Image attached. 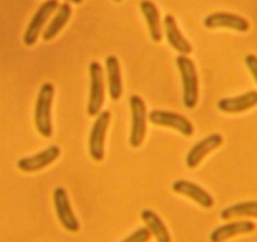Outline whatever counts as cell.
I'll return each instance as SVG.
<instances>
[{"label":"cell","mask_w":257,"mask_h":242,"mask_svg":"<svg viewBox=\"0 0 257 242\" xmlns=\"http://www.w3.org/2000/svg\"><path fill=\"white\" fill-rule=\"evenodd\" d=\"M128 101H130L133 120L128 143L133 148H139L147 135V106L144 100L138 95H133Z\"/></svg>","instance_id":"3957f363"},{"label":"cell","mask_w":257,"mask_h":242,"mask_svg":"<svg viewBox=\"0 0 257 242\" xmlns=\"http://www.w3.org/2000/svg\"><path fill=\"white\" fill-rule=\"evenodd\" d=\"M150 238H152L150 229L148 227H142V228H138L137 231L133 232L130 236H127L121 242H149Z\"/></svg>","instance_id":"44dd1931"},{"label":"cell","mask_w":257,"mask_h":242,"mask_svg":"<svg viewBox=\"0 0 257 242\" xmlns=\"http://www.w3.org/2000/svg\"><path fill=\"white\" fill-rule=\"evenodd\" d=\"M223 144V138L219 134H212L209 137L204 138L201 142L197 143L192 149L188 152L187 158H185V164L188 168L193 169V168L198 167L199 163L213 150L219 148Z\"/></svg>","instance_id":"8fae6325"},{"label":"cell","mask_w":257,"mask_h":242,"mask_svg":"<svg viewBox=\"0 0 257 242\" xmlns=\"http://www.w3.org/2000/svg\"><path fill=\"white\" fill-rule=\"evenodd\" d=\"M58 2L57 0H46L43 4L38 8V11L36 12V14L32 18L31 23L27 27V31L24 33L23 42L26 46L32 47L36 44V42L38 41L39 33L43 29L44 24L47 23L49 17L53 14L54 11L58 9Z\"/></svg>","instance_id":"52a82bcc"},{"label":"cell","mask_w":257,"mask_h":242,"mask_svg":"<svg viewBox=\"0 0 257 242\" xmlns=\"http://www.w3.org/2000/svg\"><path fill=\"white\" fill-rule=\"evenodd\" d=\"M257 105V91H248L241 96L221 98L217 102V107L224 113H239L249 110Z\"/></svg>","instance_id":"4fadbf2b"},{"label":"cell","mask_w":257,"mask_h":242,"mask_svg":"<svg viewBox=\"0 0 257 242\" xmlns=\"http://www.w3.org/2000/svg\"><path fill=\"white\" fill-rule=\"evenodd\" d=\"M149 121L158 127L172 128L184 137H192L194 133L193 124L185 116L165 110H153L149 113Z\"/></svg>","instance_id":"ba28073f"},{"label":"cell","mask_w":257,"mask_h":242,"mask_svg":"<svg viewBox=\"0 0 257 242\" xmlns=\"http://www.w3.org/2000/svg\"><path fill=\"white\" fill-rule=\"evenodd\" d=\"M71 14H72V9L68 3H63L58 7V12L54 16V18L52 19L51 23L48 24V27L46 28V31L43 32V41L49 42L59 33V32L63 29V27L67 24L68 19L71 18Z\"/></svg>","instance_id":"d6986e66"},{"label":"cell","mask_w":257,"mask_h":242,"mask_svg":"<svg viewBox=\"0 0 257 242\" xmlns=\"http://www.w3.org/2000/svg\"><path fill=\"white\" fill-rule=\"evenodd\" d=\"M173 191H174L175 193L182 194V196H185L188 197V198L193 199L196 203H198L199 206L203 207V208L206 209L212 208L214 204L213 197H212L206 189L199 187L198 184L189 182V180H175L174 183H173Z\"/></svg>","instance_id":"7c38bea8"},{"label":"cell","mask_w":257,"mask_h":242,"mask_svg":"<svg viewBox=\"0 0 257 242\" xmlns=\"http://www.w3.org/2000/svg\"><path fill=\"white\" fill-rule=\"evenodd\" d=\"M244 63H246L247 68H248L252 77L254 78V81L257 83V56H254V54H247L246 58H244Z\"/></svg>","instance_id":"7402d4cb"},{"label":"cell","mask_w":257,"mask_h":242,"mask_svg":"<svg viewBox=\"0 0 257 242\" xmlns=\"http://www.w3.org/2000/svg\"><path fill=\"white\" fill-rule=\"evenodd\" d=\"M140 9L147 21V26L149 28L150 37L155 43H159L163 38L162 27H160V13L157 6L152 0H143L140 3Z\"/></svg>","instance_id":"e0dca14e"},{"label":"cell","mask_w":257,"mask_h":242,"mask_svg":"<svg viewBox=\"0 0 257 242\" xmlns=\"http://www.w3.org/2000/svg\"><path fill=\"white\" fill-rule=\"evenodd\" d=\"M53 202L57 217H58L63 228L68 232H72V233L78 232L80 222H78L76 214L73 213L66 189L62 188V187H57L53 193Z\"/></svg>","instance_id":"8992f818"},{"label":"cell","mask_w":257,"mask_h":242,"mask_svg":"<svg viewBox=\"0 0 257 242\" xmlns=\"http://www.w3.org/2000/svg\"><path fill=\"white\" fill-rule=\"evenodd\" d=\"M90 97L87 103L88 116H97L105 100V83H103L102 66L93 61L90 65Z\"/></svg>","instance_id":"277c9868"},{"label":"cell","mask_w":257,"mask_h":242,"mask_svg":"<svg viewBox=\"0 0 257 242\" xmlns=\"http://www.w3.org/2000/svg\"><path fill=\"white\" fill-rule=\"evenodd\" d=\"M164 31L165 34H167L168 43H169L170 46H172V48H174L178 53L184 54V56L192 53V46H190L189 42L184 38L182 32L179 31L177 21H175V18L172 14H167V16H165Z\"/></svg>","instance_id":"9a60e30c"},{"label":"cell","mask_w":257,"mask_h":242,"mask_svg":"<svg viewBox=\"0 0 257 242\" xmlns=\"http://www.w3.org/2000/svg\"><path fill=\"white\" fill-rule=\"evenodd\" d=\"M222 219H231L233 217H254L257 218V201H246L229 206L221 212Z\"/></svg>","instance_id":"ffe728a7"},{"label":"cell","mask_w":257,"mask_h":242,"mask_svg":"<svg viewBox=\"0 0 257 242\" xmlns=\"http://www.w3.org/2000/svg\"><path fill=\"white\" fill-rule=\"evenodd\" d=\"M203 24L208 29H217V28H228L233 31L244 33L249 29V23L243 18L237 14L224 13V12H218V13L209 14L203 21Z\"/></svg>","instance_id":"30bf717a"},{"label":"cell","mask_w":257,"mask_h":242,"mask_svg":"<svg viewBox=\"0 0 257 242\" xmlns=\"http://www.w3.org/2000/svg\"><path fill=\"white\" fill-rule=\"evenodd\" d=\"M54 96V86L52 83L46 82L42 85L39 90L38 97L36 101V107H34V124L36 129L43 138H51L53 133L52 127V102H53Z\"/></svg>","instance_id":"7a4b0ae2"},{"label":"cell","mask_w":257,"mask_h":242,"mask_svg":"<svg viewBox=\"0 0 257 242\" xmlns=\"http://www.w3.org/2000/svg\"><path fill=\"white\" fill-rule=\"evenodd\" d=\"M175 63L183 81V103L187 108H194L199 97V81L196 66L184 54L178 56Z\"/></svg>","instance_id":"6da1fadb"},{"label":"cell","mask_w":257,"mask_h":242,"mask_svg":"<svg viewBox=\"0 0 257 242\" xmlns=\"http://www.w3.org/2000/svg\"><path fill=\"white\" fill-rule=\"evenodd\" d=\"M256 229V224L251 221H236L231 223L222 224L213 229V232L209 236L211 242H224L227 239L232 238L238 234L251 233Z\"/></svg>","instance_id":"5bb4252c"},{"label":"cell","mask_w":257,"mask_h":242,"mask_svg":"<svg viewBox=\"0 0 257 242\" xmlns=\"http://www.w3.org/2000/svg\"><path fill=\"white\" fill-rule=\"evenodd\" d=\"M67 2H70V3H73V4H81L83 0H67Z\"/></svg>","instance_id":"603a6c76"},{"label":"cell","mask_w":257,"mask_h":242,"mask_svg":"<svg viewBox=\"0 0 257 242\" xmlns=\"http://www.w3.org/2000/svg\"><path fill=\"white\" fill-rule=\"evenodd\" d=\"M106 72H107L108 93L111 100H120L122 95V80H121V70L118 59L115 56H107L105 61Z\"/></svg>","instance_id":"2e32d148"},{"label":"cell","mask_w":257,"mask_h":242,"mask_svg":"<svg viewBox=\"0 0 257 242\" xmlns=\"http://www.w3.org/2000/svg\"><path fill=\"white\" fill-rule=\"evenodd\" d=\"M142 219L145 222L153 236L157 238V242H172V237H170L167 226L154 211L144 209L142 212Z\"/></svg>","instance_id":"ac0fdd59"},{"label":"cell","mask_w":257,"mask_h":242,"mask_svg":"<svg viewBox=\"0 0 257 242\" xmlns=\"http://www.w3.org/2000/svg\"><path fill=\"white\" fill-rule=\"evenodd\" d=\"M115 2H117V3H120V2H121V0H115Z\"/></svg>","instance_id":"cb8c5ba5"},{"label":"cell","mask_w":257,"mask_h":242,"mask_svg":"<svg viewBox=\"0 0 257 242\" xmlns=\"http://www.w3.org/2000/svg\"><path fill=\"white\" fill-rule=\"evenodd\" d=\"M110 111H102L93 123L88 139V152L95 162H102L105 157V139L110 125Z\"/></svg>","instance_id":"5b68a950"},{"label":"cell","mask_w":257,"mask_h":242,"mask_svg":"<svg viewBox=\"0 0 257 242\" xmlns=\"http://www.w3.org/2000/svg\"><path fill=\"white\" fill-rule=\"evenodd\" d=\"M59 154H61V149L56 145H52V147L42 150L38 154L19 159L17 163V167L24 173L38 172V170H42L51 165L59 157Z\"/></svg>","instance_id":"9c48e42d"}]
</instances>
